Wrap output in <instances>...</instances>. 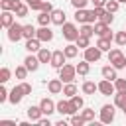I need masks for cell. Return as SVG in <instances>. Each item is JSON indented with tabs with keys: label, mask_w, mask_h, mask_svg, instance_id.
Instances as JSON below:
<instances>
[{
	"label": "cell",
	"mask_w": 126,
	"mask_h": 126,
	"mask_svg": "<svg viewBox=\"0 0 126 126\" xmlns=\"http://www.w3.org/2000/svg\"><path fill=\"white\" fill-rule=\"evenodd\" d=\"M75 20H77L79 24H94V20H98V18H96L94 10H85V8H79V10L75 12Z\"/></svg>",
	"instance_id": "6da1fadb"
},
{
	"label": "cell",
	"mask_w": 126,
	"mask_h": 126,
	"mask_svg": "<svg viewBox=\"0 0 126 126\" xmlns=\"http://www.w3.org/2000/svg\"><path fill=\"white\" fill-rule=\"evenodd\" d=\"M108 63H112L116 69H124L126 67V57L122 55L120 49H110L108 51Z\"/></svg>",
	"instance_id": "7a4b0ae2"
},
{
	"label": "cell",
	"mask_w": 126,
	"mask_h": 126,
	"mask_svg": "<svg viewBox=\"0 0 126 126\" xmlns=\"http://www.w3.org/2000/svg\"><path fill=\"white\" fill-rule=\"evenodd\" d=\"M75 75H77V65H63L61 69H59V79L63 81V83H73L75 81Z\"/></svg>",
	"instance_id": "3957f363"
},
{
	"label": "cell",
	"mask_w": 126,
	"mask_h": 126,
	"mask_svg": "<svg viewBox=\"0 0 126 126\" xmlns=\"http://www.w3.org/2000/svg\"><path fill=\"white\" fill-rule=\"evenodd\" d=\"M61 28H63V37H65L67 41H77V37L81 35V32L77 30V26L71 24V22H65Z\"/></svg>",
	"instance_id": "277c9868"
},
{
	"label": "cell",
	"mask_w": 126,
	"mask_h": 126,
	"mask_svg": "<svg viewBox=\"0 0 126 126\" xmlns=\"http://www.w3.org/2000/svg\"><path fill=\"white\" fill-rule=\"evenodd\" d=\"M24 37V26H20V24H12L10 28H8V39L10 41H18V39H22Z\"/></svg>",
	"instance_id": "5b68a950"
},
{
	"label": "cell",
	"mask_w": 126,
	"mask_h": 126,
	"mask_svg": "<svg viewBox=\"0 0 126 126\" xmlns=\"http://www.w3.org/2000/svg\"><path fill=\"white\" fill-rule=\"evenodd\" d=\"M114 120V104H104L100 108V122L102 124H110Z\"/></svg>",
	"instance_id": "8992f818"
},
{
	"label": "cell",
	"mask_w": 126,
	"mask_h": 126,
	"mask_svg": "<svg viewBox=\"0 0 126 126\" xmlns=\"http://www.w3.org/2000/svg\"><path fill=\"white\" fill-rule=\"evenodd\" d=\"M100 53H102V49L98 47V45H94V47H87L85 49V59L89 61V63H94V61H98L100 59Z\"/></svg>",
	"instance_id": "52a82bcc"
},
{
	"label": "cell",
	"mask_w": 126,
	"mask_h": 126,
	"mask_svg": "<svg viewBox=\"0 0 126 126\" xmlns=\"http://www.w3.org/2000/svg\"><path fill=\"white\" fill-rule=\"evenodd\" d=\"M65 59H67V55H65V51H63V49L53 51V55H51V67L61 69V67L65 65Z\"/></svg>",
	"instance_id": "ba28073f"
},
{
	"label": "cell",
	"mask_w": 126,
	"mask_h": 126,
	"mask_svg": "<svg viewBox=\"0 0 126 126\" xmlns=\"http://www.w3.org/2000/svg\"><path fill=\"white\" fill-rule=\"evenodd\" d=\"M94 33H96L98 37H110V39H114V35L110 33V28H108V24H104V22H98V24H94Z\"/></svg>",
	"instance_id": "9c48e42d"
},
{
	"label": "cell",
	"mask_w": 126,
	"mask_h": 126,
	"mask_svg": "<svg viewBox=\"0 0 126 126\" xmlns=\"http://www.w3.org/2000/svg\"><path fill=\"white\" fill-rule=\"evenodd\" d=\"M39 106H41V112H43L45 116H49V114H53V112L57 110V104H55L51 98H41Z\"/></svg>",
	"instance_id": "30bf717a"
},
{
	"label": "cell",
	"mask_w": 126,
	"mask_h": 126,
	"mask_svg": "<svg viewBox=\"0 0 126 126\" xmlns=\"http://www.w3.org/2000/svg\"><path fill=\"white\" fill-rule=\"evenodd\" d=\"M57 112H61V114H77V108L71 104V100L67 102V100H59L57 102Z\"/></svg>",
	"instance_id": "8fae6325"
},
{
	"label": "cell",
	"mask_w": 126,
	"mask_h": 126,
	"mask_svg": "<svg viewBox=\"0 0 126 126\" xmlns=\"http://www.w3.org/2000/svg\"><path fill=\"white\" fill-rule=\"evenodd\" d=\"M35 37H37L39 41H51V39H53V32L49 30V26H41V28L37 30Z\"/></svg>",
	"instance_id": "7c38bea8"
},
{
	"label": "cell",
	"mask_w": 126,
	"mask_h": 126,
	"mask_svg": "<svg viewBox=\"0 0 126 126\" xmlns=\"http://www.w3.org/2000/svg\"><path fill=\"white\" fill-rule=\"evenodd\" d=\"M114 91H116V87H114V83H112V81L102 79V81L98 83V93H102V94H112Z\"/></svg>",
	"instance_id": "4fadbf2b"
},
{
	"label": "cell",
	"mask_w": 126,
	"mask_h": 126,
	"mask_svg": "<svg viewBox=\"0 0 126 126\" xmlns=\"http://www.w3.org/2000/svg\"><path fill=\"white\" fill-rule=\"evenodd\" d=\"M39 63H41L39 57H37V55H32V53L24 59V65H26L30 71H37V69H39Z\"/></svg>",
	"instance_id": "5bb4252c"
},
{
	"label": "cell",
	"mask_w": 126,
	"mask_h": 126,
	"mask_svg": "<svg viewBox=\"0 0 126 126\" xmlns=\"http://www.w3.org/2000/svg\"><path fill=\"white\" fill-rule=\"evenodd\" d=\"M47 89H49L51 94H59V93H63V81L61 79H51L47 83Z\"/></svg>",
	"instance_id": "9a60e30c"
},
{
	"label": "cell",
	"mask_w": 126,
	"mask_h": 126,
	"mask_svg": "<svg viewBox=\"0 0 126 126\" xmlns=\"http://www.w3.org/2000/svg\"><path fill=\"white\" fill-rule=\"evenodd\" d=\"M24 96H26V94H24V91H22V87L18 85V87H14V89L10 91V98H8V100H10L12 104H18V102H20V100H22Z\"/></svg>",
	"instance_id": "2e32d148"
},
{
	"label": "cell",
	"mask_w": 126,
	"mask_h": 126,
	"mask_svg": "<svg viewBox=\"0 0 126 126\" xmlns=\"http://www.w3.org/2000/svg\"><path fill=\"white\" fill-rule=\"evenodd\" d=\"M100 73H102V77L108 79V81H116V79H118V75H116V67H114V65H106V67H102Z\"/></svg>",
	"instance_id": "e0dca14e"
},
{
	"label": "cell",
	"mask_w": 126,
	"mask_h": 126,
	"mask_svg": "<svg viewBox=\"0 0 126 126\" xmlns=\"http://www.w3.org/2000/svg\"><path fill=\"white\" fill-rule=\"evenodd\" d=\"M51 24L63 26V24H65V12H63V10H53V12H51Z\"/></svg>",
	"instance_id": "ac0fdd59"
},
{
	"label": "cell",
	"mask_w": 126,
	"mask_h": 126,
	"mask_svg": "<svg viewBox=\"0 0 126 126\" xmlns=\"http://www.w3.org/2000/svg\"><path fill=\"white\" fill-rule=\"evenodd\" d=\"M28 116L32 118V122H37V120L43 116V112H41V106H30V108H28Z\"/></svg>",
	"instance_id": "d6986e66"
},
{
	"label": "cell",
	"mask_w": 126,
	"mask_h": 126,
	"mask_svg": "<svg viewBox=\"0 0 126 126\" xmlns=\"http://www.w3.org/2000/svg\"><path fill=\"white\" fill-rule=\"evenodd\" d=\"M14 24V16H12V12L10 10H2V28H10Z\"/></svg>",
	"instance_id": "ffe728a7"
},
{
	"label": "cell",
	"mask_w": 126,
	"mask_h": 126,
	"mask_svg": "<svg viewBox=\"0 0 126 126\" xmlns=\"http://www.w3.org/2000/svg\"><path fill=\"white\" fill-rule=\"evenodd\" d=\"M28 12H30V6H28V4H24V2H20V4L16 6V10H14L16 18H26V16H28Z\"/></svg>",
	"instance_id": "44dd1931"
},
{
	"label": "cell",
	"mask_w": 126,
	"mask_h": 126,
	"mask_svg": "<svg viewBox=\"0 0 126 126\" xmlns=\"http://www.w3.org/2000/svg\"><path fill=\"white\" fill-rule=\"evenodd\" d=\"M26 49L30 51V53H35V51H39L41 47H39V39L37 37H32V39H28L26 41Z\"/></svg>",
	"instance_id": "7402d4cb"
},
{
	"label": "cell",
	"mask_w": 126,
	"mask_h": 126,
	"mask_svg": "<svg viewBox=\"0 0 126 126\" xmlns=\"http://www.w3.org/2000/svg\"><path fill=\"white\" fill-rule=\"evenodd\" d=\"M89 71H91V63H89L87 59H83V61L77 65V75L85 77V75H89Z\"/></svg>",
	"instance_id": "603a6c76"
},
{
	"label": "cell",
	"mask_w": 126,
	"mask_h": 126,
	"mask_svg": "<svg viewBox=\"0 0 126 126\" xmlns=\"http://www.w3.org/2000/svg\"><path fill=\"white\" fill-rule=\"evenodd\" d=\"M94 91H98V83H93V81L83 83V93L85 94H94Z\"/></svg>",
	"instance_id": "cb8c5ba5"
},
{
	"label": "cell",
	"mask_w": 126,
	"mask_h": 126,
	"mask_svg": "<svg viewBox=\"0 0 126 126\" xmlns=\"http://www.w3.org/2000/svg\"><path fill=\"white\" fill-rule=\"evenodd\" d=\"M63 51H65L67 59H73V57H77V53H79L77 43H69V45H65V47H63Z\"/></svg>",
	"instance_id": "d4e9b609"
},
{
	"label": "cell",
	"mask_w": 126,
	"mask_h": 126,
	"mask_svg": "<svg viewBox=\"0 0 126 126\" xmlns=\"http://www.w3.org/2000/svg\"><path fill=\"white\" fill-rule=\"evenodd\" d=\"M51 55H53V53H51L49 49H45V47H41V49L37 51V57H39L41 63H51Z\"/></svg>",
	"instance_id": "484cf974"
},
{
	"label": "cell",
	"mask_w": 126,
	"mask_h": 126,
	"mask_svg": "<svg viewBox=\"0 0 126 126\" xmlns=\"http://www.w3.org/2000/svg\"><path fill=\"white\" fill-rule=\"evenodd\" d=\"M124 104H126V93H120V91H116V94H114V106L122 108Z\"/></svg>",
	"instance_id": "4316f807"
},
{
	"label": "cell",
	"mask_w": 126,
	"mask_h": 126,
	"mask_svg": "<svg viewBox=\"0 0 126 126\" xmlns=\"http://www.w3.org/2000/svg\"><path fill=\"white\" fill-rule=\"evenodd\" d=\"M63 94L69 96V98L75 96V94H77V87H75V83H67V85L63 87Z\"/></svg>",
	"instance_id": "83f0119b"
},
{
	"label": "cell",
	"mask_w": 126,
	"mask_h": 126,
	"mask_svg": "<svg viewBox=\"0 0 126 126\" xmlns=\"http://www.w3.org/2000/svg\"><path fill=\"white\" fill-rule=\"evenodd\" d=\"M18 4H20V0H2L0 2V8L2 10H16Z\"/></svg>",
	"instance_id": "f1b7e54d"
},
{
	"label": "cell",
	"mask_w": 126,
	"mask_h": 126,
	"mask_svg": "<svg viewBox=\"0 0 126 126\" xmlns=\"http://www.w3.org/2000/svg\"><path fill=\"white\" fill-rule=\"evenodd\" d=\"M37 22H39V26H49V22H51V14H49V12H39Z\"/></svg>",
	"instance_id": "f546056e"
},
{
	"label": "cell",
	"mask_w": 126,
	"mask_h": 126,
	"mask_svg": "<svg viewBox=\"0 0 126 126\" xmlns=\"http://www.w3.org/2000/svg\"><path fill=\"white\" fill-rule=\"evenodd\" d=\"M35 33H37V30H35L32 24L24 26V37H26V39H32V37H35Z\"/></svg>",
	"instance_id": "4dcf8cb0"
},
{
	"label": "cell",
	"mask_w": 126,
	"mask_h": 126,
	"mask_svg": "<svg viewBox=\"0 0 126 126\" xmlns=\"http://www.w3.org/2000/svg\"><path fill=\"white\" fill-rule=\"evenodd\" d=\"M79 32H81V35H87V37H91V35L94 33V26H93V24H83Z\"/></svg>",
	"instance_id": "1f68e13d"
},
{
	"label": "cell",
	"mask_w": 126,
	"mask_h": 126,
	"mask_svg": "<svg viewBox=\"0 0 126 126\" xmlns=\"http://www.w3.org/2000/svg\"><path fill=\"white\" fill-rule=\"evenodd\" d=\"M110 41H112L110 37H100V39L96 41V45H98L102 51H110Z\"/></svg>",
	"instance_id": "d6a6232c"
},
{
	"label": "cell",
	"mask_w": 126,
	"mask_h": 126,
	"mask_svg": "<svg viewBox=\"0 0 126 126\" xmlns=\"http://www.w3.org/2000/svg\"><path fill=\"white\" fill-rule=\"evenodd\" d=\"M112 20H114V16H112V12H108V10H104L102 14H100V18H98V22H104V24H112Z\"/></svg>",
	"instance_id": "836d02e7"
},
{
	"label": "cell",
	"mask_w": 126,
	"mask_h": 126,
	"mask_svg": "<svg viewBox=\"0 0 126 126\" xmlns=\"http://www.w3.org/2000/svg\"><path fill=\"white\" fill-rule=\"evenodd\" d=\"M118 6H120V2H118V0H106V4H104V8H106L108 12H112V14L118 10Z\"/></svg>",
	"instance_id": "e575fe53"
},
{
	"label": "cell",
	"mask_w": 126,
	"mask_h": 126,
	"mask_svg": "<svg viewBox=\"0 0 126 126\" xmlns=\"http://www.w3.org/2000/svg\"><path fill=\"white\" fill-rule=\"evenodd\" d=\"M10 75H12V71H10L8 67H2V69H0V83L10 81Z\"/></svg>",
	"instance_id": "d590c367"
},
{
	"label": "cell",
	"mask_w": 126,
	"mask_h": 126,
	"mask_svg": "<svg viewBox=\"0 0 126 126\" xmlns=\"http://www.w3.org/2000/svg\"><path fill=\"white\" fill-rule=\"evenodd\" d=\"M85 122H87V120L83 118V114H81V116H79V114H71V124H73V126H83Z\"/></svg>",
	"instance_id": "8d00e7d4"
},
{
	"label": "cell",
	"mask_w": 126,
	"mask_h": 126,
	"mask_svg": "<svg viewBox=\"0 0 126 126\" xmlns=\"http://www.w3.org/2000/svg\"><path fill=\"white\" fill-rule=\"evenodd\" d=\"M89 39H91V37H87V35H79V37H77V47L87 49V47H89Z\"/></svg>",
	"instance_id": "74e56055"
},
{
	"label": "cell",
	"mask_w": 126,
	"mask_h": 126,
	"mask_svg": "<svg viewBox=\"0 0 126 126\" xmlns=\"http://www.w3.org/2000/svg\"><path fill=\"white\" fill-rule=\"evenodd\" d=\"M28 71H30V69H28L26 65H20V67H16V77H18V79H26Z\"/></svg>",
	"instance_id": "f35d334b"
},
{
	"label": "cell",
	"mask_w": 126,
	"mask_h": 126,
	"mask_svg": "<svg viewBox=\"0 0 126 126\" xmlns=\"http://www.w3.org/2000/svg\"><path fill=\"white\" fill-rule=\"evenodd\" d=\"M83 118H85L87 122H93V120H94V110H93V108H83Z\"/></svg>",
	"instance_id": "ab89813d"
},
{
	"label": "cell",
	"mask_w": 126,
	"mask_h": 126,
	"mask_svg": "<svg viewBox=\"0 0 126 126\" xmlns=\"http://www.w3.org/2000/svg\"><path fill=\"white\" fill-rule=\"evenodd\" d=\"M114 41H116L118 45H126V30H124V32H118V33L114 35Z\"/></svg>",
	"instance_id": "60d3db41"
},
{
	"label": "cell",
	"mask_w": 126,
	"mask_h": 126,
	"mask_svg": "<svg viewBox=\"0 0 126 126\" xmlns=\"http://www.w3.org/2000/svg\"><path fill=\"white\" fill-rule=\"evenodd\" d=\"M71 104H73L77 110H81L85 102H83V98H81V96H77V94H75V96H71Z\"/></svg>",
	"instance_id": "b9f144b4"
},
{
	"label": "cell",
	"mask_w": 126,
	"mask_h": 126,
	"mask_svg": "<svg viewBox=\"0 0 126 126\" xmlns=\"http://www.w3.org/2000/svg\"><path fill=\"white\" fill-rule=\"evenodd\" d=\"M114 87H116V91L126 93V79H116L114 81Z\"/></svg>",
	"instance_id": "7bdbcfd3"
},
{
	"label": "cell",
	"mask_w": 126,
	"mask_h": 126,
	"mask_svg": "<svg viewBox=\"0 0 126 126\" xmlns=\"http://www.w3.org/2000/svg\"><path fill=\"white\" fill-rule=\"evenodd\" d=\"M26 4H28L32 10H37V12L41 10V0H26Z\"/></svg>",
	"instance_id": "ee69618b"
},
{
	"label": "cell",
	"mask_w": 126,
	"mask_h": 126,
	"mask_svg": "<svg viewBox=\"0 0 126 126\" xmlns=\"http://www.w3.org/2000/svg\"><path fill=\"white\" fill-rule=\"evenodd\" d=\"M53 10H55V8H53L51 2H41V10H39V12H49V14H51Z\"/></svg>",
	"instance_id": "f6af8a7d"
},
{
	"label": "cell",
	"mask_w": 126,
	"mask_h": 126,
	"mask_svg": "<svg viewBox=\"0 0 126 126\" xmlns=\"http://www.w3.org/2000/svg\"><path fill=\"white\" fill-rule=\"evenodd\" d=\"M87 2H91V0H71V4L75 6V10H79V8H85V6H87Z\"/></svg>",
	"instance_id": "bcb514c9"
},
{
	"label": "cell",
	"mask_w": 126,
	"mask_h": 126,
	"mask_svg": "<svg viewBox=\"0 0 126 126\" xmlns=\"http://www.w3.org/2000/svg\"><path fill=\"white\" fill-rule=\"evenodd\" d=\"M10 98V94H8V91L4 89V87H0V102H4V100H8Z\"/></svg>",
	"instance_id": "7dc6e473"
},
{
	"label": "cell",
	"mask_w": 126,
	"mask_h": 126,
	"mask_svg": "<svg viewBox=\"0 0 126 126\" xmlns=\"http://www.w3.org/2000/svg\"><path fill=\"white\" fill-rule=\"evenodd\" d=\"M20 87H22V91H24V94H30V93H32V85H30V83H22Z\"/></svg>",
	"instance_id": "c3c4849f"
},
{
	"label": "cell",
	"mask_w": 126,
	"mask_h": 126,
	"mask_svg": "<svg viewBox=\"0 0 126 126\" xmlns=\"http://www.w3.org/2000/svg\"><path fill=\"white\" fill-rule=\"evenodd\" d=\"M93 4H94V8H104V4H106V0H91Z\"/></svg>",
	"instance_id": "681fc988"
},
{
	"label": "cell",
	"mask_w": 126,
	"mask_h": 126,
	"mask_svg": "<svg viewBox=\"0 0 126 126\" xmlns=\"http://www.w3.org/2000/svg\"><path fill=\"white\" fill-rule=\"evenodd\" d=\"M37 124H39V126H51L49 118H39V120H37Z\"/></svg>",
	"instance_id": "f907efd6"
},
{
	"label": "cell",
	"mask_w": 126,
	"mask_h": 126,
	"mask_svg": "<svg viewBox=\"0 0 126 126\" xmlns=\"http://www.w3.org/2000/svg\"><path fill=\"white\" fill-rule=\"evenodd\" d=\"M0 126H16V122H12V120H0Z\"/></svg>",
	"instance_id": "816d5d0a"
},
{
	"label": "cell",
	"mask_w": 126,
	"mask_h": 126,
	"mask_svg": "<svg viewBox=\"0 0 126 126\" xmlns=\"http://www.w3.org/2000/svg\"><path fill=\"white\" fill-rule=\"evenodd\" d=\"M55 124H57V126H67V122H65V120H63V118H61V120H57V122H55Z\"/></svg>",
	"instance_id": "f5cc1de1"
},
{
	"label": "cell",
	"mask_w": 126,
	"mask_h": 126,
	"mask_svg": "<svg viewBox=\"0 0 126 126\" xmlns=\"http://www.w3.org/2000/svg\"><path fill=\"white\" fill-rule=\"evenodd\" d=\"M122 110H124V114H126V104H124V106H122Z\"/></svg>",
	"instance_id": "db71d44e"
}]
</instances>
